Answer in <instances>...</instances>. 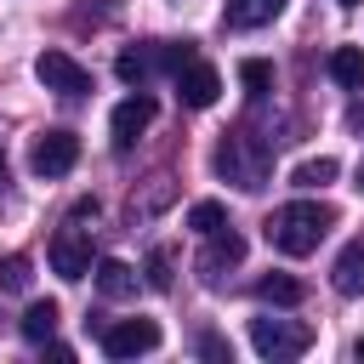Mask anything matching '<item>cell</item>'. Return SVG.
Segmentation results:
<instances>
[{"instance_id":"obj_1","label":"cell","mask_w":364,"mask_h":364,"mask_svg":"<svg viewBox=\"0 0 364 364\" xmlns=\"http://www.w3.org/2000/svg\"><path fill=\"white\" fill-rule=\"evenodd\" d=\"M210 165H216V176L233 182L239 193H262V188H267V171H273V148H267L256 131L239 125V131H222Z\"/></svg>"},{"instance_id":"obj_2","label":"cell","mask_w":364,"mask_h":364,"mask_svg":"<svg viewBox=\"0 0 364 364\" xmlns=\"http://www.w3.org/2000/svg\"><path fill=\"white\" fill-rule=\"evenodd\" d=\"M336 228V210L330 205H318V199H290V205H279L273 216H267V245L273 250H284V256H307V250H318V239Z\"/></svg>"},{"instance_id":"obj_3","label":"cell","mask_w":364,"mask_h":364,"mask_svg":"<svg viewBox=\"0 0 364 364\" xmlns=\"http://www.w3.org/2000/svg\"><path fill=\"white\" fill-rule=\"evenodd\" d=\"M250 347H256L262 358L284 364V358H301V353L313 347V330L296 324V318H250Z\"/></svg>"},{"instance_id":"obj_4","label":"cell","mask_w":364,"mask_h":364,"mask_svg":"<svg viewBox=\"0 0 364 364\" xmlns=\"http://www.w3.org/2000/svg\"><path fill=\"white\" fill-rule=\"evenodd\" d=\"M28 165H34V176H68L74 165H80V136L74 131H40L34 136V148H28Z\"/></svg>"},{"instance_id":"obj_5","label":"cell","mask_w":364,"mask_h":364,"mask_svg":"<svg viewBox=\"0 0 364 364\" xmlns=\"http://www.w3.org/2000/svg\"><path fill=\"white\" fill-rule=\"evenodd\" d=\"M34 74H40V85L57 91V97H85V91H91V74H85L68 51H40V57H34Z\"/></svg>"},{"instance_id":"obj_6","label":"cell","mask_w":364,"mask_h":364,"mask_svg":"<svg viewBox=\"0 0 364 364\" xmlns=\"http://www.w3.org/2000/svg\"><path fill=\"white\" fill-rule=\"evenodd\" d=\"M154 347H159V324L154 318H119V324L102 330V353L108 358H142Z\"/></svg>"},{"instance_id":"obj_7","label":"cell","mask_w":364,"mask_h":364,"mask_svg":"<svg viewBox=\"0 0 364 364\" xmlns=\"http://www.w3.org/2000/svg\"><path fill=\"white\" fill-rule=\"evenodd\" d=\"M46 256H51V273H57V279H85V273H91V239H85L80 228H57Z\"/></svg>"},{"instance_id":"obj_8","label":"cell","mask_w":364,"mask_h":364,"mask_svg":"<svg viewBox=\"0 0 364 364\" xmlns=\"http://www.w3.org/2000/svg\"><path fill=\"white\" fill-rule=\"evenodd\" d=\"M154 114H159V108H154V97H148V91H131V97L114 108V119H108V131H114V148L125 154V148H131V142H136V136L154 125Z\"/></svg>"},{"instance_id":"obj_9","label":"cell","mask_w":364,"mask_h":364,"mask_svg":"<svg viewBox=\"0 0 364 364\" xmlns=\"http://www.w3.org/2000/svg\"><path fill=\"white\" fill-rule=\"evenodd\" d=\"M176 97H182L188 108H210V102L222 97V74H216L210 63H199V57H188V63L176 68Z\"/></svg>"},{"instance_id":"obj_10","label":"cell","mask_w":364,"mask_h":364,"mask_svg":"<svg viewBox=\"0 0 364 364\" xmlns=\"http://www.w3.org/2000/svg\"><path fill=\"white\" fill-rule=\"evenodd\" d=\"M210 245H205V256H199V279L205 284H216L228 267H239L245 262V239L233 233V228H216V233H205Z\"/></svg>"},{"instance_id":"obj_11","label":"cell","mask_w":364,"mask_h":364,"mask_svg":"<svg viewBox=\"0 0 364 364\" xmlns=\"http://www.w3.org/2000/svg\"><path fill=\"white\" fill-rule=\"evenodd\" d=\"M330 284H336L341 296H364V239L341 245V256H336V267H330Z\"/></svg>"},{"instance_id":"obj_12","label":"cell","mask_w":364,"mask_h":364,"mask_svg":"<svg viewBox=\"0 0 364 364\" xmlns=\"http://www.w3.org/2000/svg\"><path fill=\"white\" fill-rule=\"evenodd\" d=\"M97 290L108 296V301H125V296H136V273H131V262H97Z\"/></svg>"},{"instance_id":"obj_13","label":"cell","mask_w":364,"mask_h":364,"mask_svg":"<svg viewBox=\"0 0 364 364\" xmlns=\"http://www.w3.org/2000/svg\"><path fill=\"white\" fill-rule=\"evenodd\" d=\"M307 296V284L301 279H290V273H262L256 279V301H273V307H296Z\"/></svg>"},{"instance_id":"obj_14","label":"cell","mask_w":364,"mask_h":364,"mask_svg":"<svg viewBox=\"0 0 364 364\" xmlns=\"http://www.w3.org/2000/svg\"><path fill=\"white\" fill-rule=\"evenodd\" d=\"M330 80L347 91H364V46H336L330 51Z\"/></svg>"},{"instance_id":"obj_15","label":"cell","mask_w":364,"mask_h":364,"mask_svg":"<svg viewBox=\"0 0 364 364\" xmlns=\"http://www.w3.org/2000/svg\"><path fill=\"white\" fill-rule=\"evenodd\" d=\"M284 11V0H228V28H262Z\"/></svg>"},{"instance_id":"obj_16","label":"cell","mask_w":364,"mask_h":364,"mask_svg":"<svg viewBox=\"0 0 364 364\" xmlns=\"http://www.w3.org/2000/svg\"><path fill=\"white\" fill-rule=\"evenodd\" d=\"M17 330H23V341L46 347V341H51V330H57V301H28V313L17 318Z\"/></svg>"},{"instance_id":"obj_17","label":"cell","mask_w":364,"mask_h":364,"mask_svg":"<svg viewBox=\"0 0 364 364\" xmlns=\"http://www.w3.org/2000/svg\"><path fill=\"white\" fill-rule=\"evenodd\" d=\"M336 171H341V165H336L330 154H318V159H301V165L290 171V182H296V188H324V182H336Z\"/></svg>"},{"instance_id":"obj_18","label":"cell","mask_w":364,"mask_h":364,"mask_svg":"<svg viewBox=\"0 0 364 364\" xmlns=\"http://www.w3.org/2000/svg\"><path fill=\"white\" fill-rule=\"evenodd\" d=\"M188 228H193V233H216V228H228V210H222L216 199H199V205L188 210Z\"/></svg>"},{"instance_id":"obj_19","label":"cell","mask_w":364,"mask_h":364,"mask_svg":"<svg viewBox=\"0 0 364 364\" xmlns=\"http://www.w3.org/2000/svg\"><path fill=\"white\" fill-rule=\"evenodd\" d=\"M171 267H176L171 245H154L148 250V290H171Z\"/></svg>"},{"instance_id":"obj_20","label":"cell","mask_w":364,"mask_h":364,"mask_svg":"<svg viewBox=\"0 0 364 364\" xmlns=\"http://www.w3.org/2000/svg\"><path fill=\"white\" fill-rule=\"evenodd\" d=\"M239 80H245V97H267V85H273V68H267L262 57H250V63H239Z\"/></svg>"},{"instance_id":"obj_21","label":"cell","mask_w":364,"mask_h":364,"mask_svg":"<svg viewBox=\"0 0 364 364\" xmlns=\"http://www.w3.org/2000/svg\"><path fill=\"white\" fill-rule=\"evenodd\" d=\"M0 290H28V256H6L0 262Z\"/></svg>"},{"instance_id":"obj_22","label":"cell","mask_w":364,"mask_h":364,"mask_svg":"<svg viewBox=\"0 0 364 364\" xmlns=\"http://www.w3.org/2000/svg\"><path fill=\"white\" fill-rule=\"evenodd\" d=\"M199 353H205V358H228V347H222L216 336H199Z\"/></svg>"},{"instance_id":"obj_23","label":"cell","mask_w":364,"mask_h":364,"mask_svg":"<svg viewBox=\"0 0 364 364\" xmlns=\"http://www.w3.org/2000/svg\"><path fill=\"white\" fill-rule=\"evenodd\" d=\"M11 193V165H6V154H0V199Z\"/></svg>"},{"instance_id":"obj_24","label":"cell","mask_w":364,"mask_h":364,"mask_svg":"<svg viewBox=\"0 0 364 364\" xmlns=\"http://www.w3.org/2000/svg\"><path fill=\"white\" fill-rule=\"evenodd\" d=\"M353 188H358V193H364V165H358V182H353Z\"/></svg>"},{"instance_id":"obj_25","label":"cell","mask_w":364,"mask_h":364,"mask_svg":"<svg viewBox=\"0 0 364 364\" xmlns=\"http://www.w3.org/2000/svg\"><path fill=\"white\" fill-rule=\"evenodd\" d=\"M358 358H364V341H358Z\"/></svg>"},{"instance_id":"obj_26","label":"cell","mask_w":364,"mask_h":364,"mask_svg":"<svg viewBox=\"0 0 364 364\" xmlns=\"http://www.w3.org/2000/svg\"><path fill=\"white\" fill-rule=\"evenodd\" d=\"M341 6H358V0H341Z\"/></svg>"}]
</instances>
